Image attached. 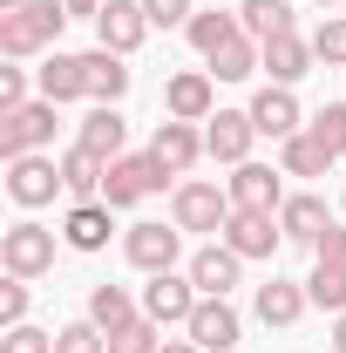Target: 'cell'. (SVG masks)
<instances>
[{
    "label": "cell",
    "mask_w": 346,
    "mask_h": 353,
    "mask_svg": "<svg viewBox=\"0 0 346 353\" xmlns=\"http://www.w3.org/2000/svg\"><path fill=\"white\" fill-rule=\"evenodd\" d=\"M61 238H68L75 252H102V245H109V204H75L68 224H61Z\"/></svg>",
    "instance_id": "28"
},
{
    "label": "cell",
    "mask_w": 346,
    "mask_h": 353,
    "mask_svg": "<svg viewBox=\"0 0 346 353\" xmlns=\"http://www.w3.org/2000/svg\"><path fill=\"white\" fill-rule=\"evenodd\" d=\"M150 34V14H143V0H109L102 14H95V41L109 48V54H136Z\"/></svg>",
    "instance_id": "11"
},
{
    "label": "cell",
    "mask_w": 346,
    "mask_h": 353,
    "mask_svg": "<svg viewBox=\"0 0 346 353\" xmlns=\"http://www.w3.org/2000/svg\"><path fill=\"white\" fill-rule=\"evenodd\" d=\"M305 299H312V306H326V312H346V265H312Z\"/></svg>",
    "instance_id": "31"
},
{
    "label": "cell",
    "mask_w": 346,
    "mask_h": 353,
    "mask_svg": "<svg viewBox=\"0 0 346 353\" xmlns=\"http://www.w3.org/2000/svg\"><path fill=\"white\" fill-rule=\"evenodd\" d=\"M312 136L326 143V157H346V102H326L312 116Z\"/></svg>",
    "instance_id": "34"
},
{
    "label": "cell",
    "mask_w": 346,
    "mask_h": 353,
    "mask_svg": "<svg viewBox=\"0 0 346 353\" xmlns=\"http://www.w3.org/2000/svg\"><path fill=\"white\" fill-rule=\"evenodd\" d=\"M183 34H190V48L211 61L217 48H224V41H238L245 28H238V14H224V7H204V14H190V28H183Z\"/></svg>",
    "instance_id": "23"
},
{
    "label": "cell",
    "mask_w": 346,
    "mask_h": 353,
    "mask_svg": "<svg viewBox=\"0 0 346 353\" xmlns=\"http://www.w3.org/2000/svg\"><path fill=\"white\" fill-rule=\"evenodd\" d=\"M54 353H109V333H102L95 319H75V326L54 333Z\"/></svg>",
    "instance_id": "33"
},
{
    "label": "cell",
    "mask_w": 346,
    "mask_h": 353,
    "mask_svg": "<svg viewBox=\"0 0 346 353\" xmlns=\"http://www.w3.org/2000/svg\"><path fill=\"white\" fill-rule=\"evenodd\" d=\"M0 353H54V333H41V326H7Z\"/></svg>",
    "instance_id": "38"
},
{
    "label": "cell",
    "mask_w": 346,
    "mask_h": 353,
    "mask_svg": "<svg viewBox=\"0 0 346 353\" xmlns=\"http://www.w3.org/2000/svg\"><path fill=\"white\" fill-rule=\"evenodd\" d=\"M238 28L252 41H278V34H292V7L285 0H245L238 7Z\"/></svg>",
    "instance_id": "25"
},
{
    "label": "cell",
    "mask_w": 346,
    "mask_h": 353,
    "mask_svg": "<svg viewBox=\"0 0 346 353\" xmlns=\"http://www.w3.org/2000/svg\"><path fill=\"white\" fill-rule=\"evenodd\" d=\"M143 14H150V28H190V0H143Z\"/></svg>",
    "instance_id": "39"
},
{
    "label": "cell",
    "mask_w": 346,
    "mask_h": 353,
    "mask_svg": "<svg viewBox=\"0 0 346 353\" xmlns=\"http://www.w3.org/2000/svg\"><path fill=\"white\" fill-rule=\"evenodd\" d=\"M258 68H265V54H258L252 34H238V41H224L211 54V82H245V75H258Z\"/></svg>",
    "instance_id": "27"
},
{
    "label": "cell",
    "mask_w": 346,
    "mask_h": 353,
    "mask_svg": "<svg viewBox=\"0 0 346 353\" xmlns=\"http://www.w3.org/2000/svg\"><path fill=\"white\" fill-rule=\"evenodd\" d=\"M252 136H258V123H252V109H217L211 130H204V157H217V163H252Z\"/></svg>",
    "instance_id": "9"
},
{
    "label": "cell",
    "mask_w": 346,
    "mask_h": 353,
    "mask_svg": "<svg viewBox=\"0 0 346 353\" xmlns=\"http://www.w3.org/2000/svg\"><path fill=\"white\" fill-rule=\"evenodd\" d=\"M75 143L95 150L102 163H116V157H123V143H130V123L116 116V102H95V109L82 116V130H75Z\"/></svg>",
    "instance_id": "15"
},
{
    "label": "cell",
    "mask_w": 346,
    "mask_h": 353,
    "mask_svg": "<svg viewBox=\"0 0 346 353\" xmlns=\"http://www.w3.org/2000/svg\"><path fill=\"white\" fill-rule=\"evenodd\" d=\"M88 319H95L102 333H116V326L136 319V299L123 292V285H95V292H88Z\"/></svg>",
    "instance_id": "29"
},
{
    "label": "cell",
    "mask_w": 346,
    "mask_h": 353,
    "mask_svg": "<svg viewBox=\"0 0 346 353\" xmlns=\"http://www.w3.org/2000/svg\"><path fill=\"white\" fill-rule=\"evenodd\" d=\"M217 238H224L238 259H272V252L285 245V231H278V211H231Z\"/></svg>",
    "instance_id": "8"
},
{
    "label": "cell",
    "mask_w": 346,
    "mask_h": 353,
    "mask_svg": "<svg viewBox=\"0 0 346 353\" xmlns=\"http://www.w3.org/2000/svg\"><path fill=\"white\" fill-rule=\"evenodd\" d=\"M312 54H319V61H333V68H346V14H333V21H319V28H312Z\"/></svg>",
    "instance_id": "35"
},
{
    "label": "cell",
    "mask_w": 346,
    "mask_h": 353,
    "mask_svg": "<svg viewBox=\"0 0 346 353\" xmlns=\"http://www.w3.org/2000/svg\"><path fill=\"white\" fill-rule=\"evenodd\" d=\"M197 285H190V272H150V285H143V319H156V326H190V312H197Z\"/></svg>",
    "instance_id": "5"
},
{
    "label": "cell",
    "mask_w": 346,
    "mask_h": 353,
    "mask_svg": "<svg viewBox=\"0 0 346 353\" xmlns=\"http://www.w3.org/2000/svg\"><path fill=\"white\" fill-rule=\"evenodd\" d=\"M0 265L14 272V279H41V272H54V231L34 218L7 224L0 231Z\"/></svg>",
    "instance_id": "1"
},
{
    "label": "cell",
    "mask_w": 346,
    "mask_h": 353,
    "mask_svg": "<svg viewBox=\"0 0 346 353\" xmlns=\"http://www.w3.org/2000/svg\"><path fill=\"white\" fill-rule=\"evenodd\" d=\"M54 109L61 102H21V109H7L0 116V157L14 163V157H34L54 143Z\"/></svg>",
    "instance_id": "2"
},
{
    "label": "cell",
    "mask_w": 346,
    "mask_h": 353,
    "mask_svg": "<svg viewBox=\"0 0 346 353\" xmlns=\"http://www.w3.org/2000/svg\"><path fill=\"white\" fill-rule=\"evenodd\" d=\"M163 347V326H156V319H143V312H136L130 326H116V333H109V353H156Z\"/></svg>",
    "instance_id": "32"
},
{
    "label": "cell",
    "mask_w": 346,
    "mask_h": 353,
    "mask_svg": "<svg viewBox=\"0 0 346 353\" xmlns=\"http://www.w3.org/2000/svg\"><path fill=\"white\" fill-rule=\"evenodd\" d=\"M326 204H319V197H285V204H278V231H285V238H292V245H319V231H326Z\"/></svg>",
    "instance_id": "21"
},
{
    "label": "cell",
    "mask_w": 346,
    "mask_h": 353,
    "mask_svg": "<svg viewBox=\"0 0 346 353\" xmlns=\"http://www.w3.org/2000/svg\"><path fill=\"white\" fill-rule=\"evenodd\" d=\"M21 102H28V75H21V68H0V116L21 109Z\"/></svg>",
    "instance_id": "41"
},
{
    "label": "cell",
    "mask_w": 346,
    "mask_h": 353,
    "mask_svg": "<svg viewBox=\"0 0 346 353\" xmlns=\"http://www.w3.org/2000/svg\"><path fill=\"white\" fill-rule=\"evenodd\" d=\"M305 306H312V299H305V285H292V279L258 285V319H265V326H299Z\"/></svg>",
    "instance_id": "22"
},
{
    "label": "cell",
    "mask_w": 346,
    "mask_h": 353,
    "mask_svg": "<svg viewBox=\"0 0 346 353\" xmlns=\"http://www.w3.org/2000/svg\"><path fill=\"white\" fill-rule=\"evenodd\" d=\"M224 190H231L238 211H278V204H285V170H272V163H238V176H231Z\"/></svg>",
    "instance_id": "12"
},
{
    "label": "cell",
    "mask_w": 346,
    "mask_h": 353,
    "mask_svg": "<svg viewBox=\"0 0 346 353\" xmlns=\"http://www.w3.org/2000/svg\"><path fill=\"white\" fill-rule=\"evenodd\" d=\"M14 7H28V0H0V14H14Z\"/></svg>",
    "instance_id": "45"
},
{
    "label": "cell",
    "mask_w": 346,
    "mask_h": 353,
    "mask_svg": "<svg viewBox=\"0 0 346 353\" xmlns=\"http://www.w3.org/2000/svg\"><path fill=\"white\" fill-rule=\"evenodd\" d=\"M252 123H258V136H278V143H285V136H299V102H292V88H278V82H265L258 95H252Z\"/></svg>",
    "instance_id": "16"
},
{
    "label": "cell",
    "mask_w": 346,
    "mask_h": 353,
    "mask_svg": "<svg viewBox=\"0 0 346 353\" xmlns=\"http://www.w3.org/2000/svg\"><path fill=\"white\" fill-rule=\"evenodd\" d=\"M68 183H61V157H14L7 163V197L21 204V211H41V204H54Z\"/></svg>",
    "instance_id": "3"
},
{
    "label": "cell",
    "mask_w": 346,
    "mask_h": 353,
    "mask_svg": "<svg viewBox=\"0 0 346 353\" xmlns=\"http://www.w3.org/2000/svg\"><path fill=\"white\" fill-rule=\"evenodd\" d=\"M21 14H28V21H34V28H41L48 41H54V34H61V28H68V0H28V7H21Z\"/></svg>",
    "instance_id": "37"
},
{
    "label": "cell",
    "mask_w": 346,
    "mask_h": 353,
    "mask_svg": "<svg viewBox=\"0 0 346 353\" xmlns=\"http://www.w3.org/2000/svg\"><path fill=\"white\" fill-rule=\"evenodd\" d=\"M150 157H156L170 176H183L197 157H204V136L190 130V123H176V116H170V123H156V136H150Z\"/></svg>",
    "instance_id": "17"
},
{
    "label": "cell",
    "mask_w": 346,
    "mask_h": 353,
    "mask_svg": "<svg viewBox=\"0 0 346 353\" xmlns=\"http://www.w3.org/2000/svg\"><path fill=\"white\" fill-rule=\"evenodd\" d=\"M123 252L136 272H176L183 259V224H130L123 231Z\"/></svg>",
    "instance_id": "7"
},
{
    "label": "cell",
    "mask_w": 346,
    "mask_h": 353,
    "mask_svg": "<svg viewBox=\"0 0 346 353\" xmlns=\"http://www.w3.org/2000/svg\"><path fill=\"white\" fill-rule=\"evenodd\" d=\"M34 82H41V102H82L88 68H82V54H48L41 68H34Z\"/></svg>",
    "instance_id": "19"
},
{
    "label": "cell",
    "mask_w": 346,
    "mask_h": 353,
    "mask_svg": "<svg viewBox=\"0 0 346 353\" xmlns=\"http://www.w3.org/2000/svg\"><path fill=\"white\" fill-rule=\"evenodd\" d=\"M163 109H170L176 123H211V116H217V82H211V68H183V75H170Z\"/></svg>",
    "instance_id": "10"
},
{
    "label": "cell",
    "mask_w": 346,
    "mask_h": 353,
    "mask_svg": "<svg viewBox=\"0 0 346 353\" xmlns=\"http://www.w3.org/2000/svg\"><path fill=\"white\" fill-rule=\"evenodd\" d=\"M312 7H340V0H312Z\"/></svg>",
    "instance_id": "46"
},
{
    "label": "cell",
    "mask_w": 346,
    "mask_h": 353,
    "mask_svg": "<svg viewBox=\"0 0 346 353\" xmlns=\"http://www.w3.org/2000/svg\"><path fill=\"white\" fill-rule=\"evenodd\" d=\"M333 353H346V312L333 319Z\"/></svg>",
    "instance_id": "44"
},
{
    "label": "cell",
    "mask_w": 346,
    "mask_h": 353,
    "mask_svg": "<svg viewBox=\"0 0 346 353\" xmlns=\"http://www.w3.org/2000/svg\"><path fill=\"white\" fill-rule=\"evenodd\" d=\"M258 54H265V75H272L278 88H292V82L305 75V68L319 61V54H312V41H299V34H278V41H258Z\"/></svg>",
    "instance_id": "20"
},
{
    "label": "cell",
    "mask_w": 346,
    "mask_h": 353,
    "mask_svg": "<svg viewBox=\"0 0 346 353\" xmlns=\"http://www.w3.org/2000/svg\"><path fill=\"white\" fill-rule=\"evenodd\" d=\"M0 48L21 61V54H41V48H48V34L34 28V21H28V14H21V7H14V14H0Z\"/></svg>",
    "instance_id": "30"
},
{
    "label": "cell",
    "mask_w": 346,
    "mask_h": 353,
    "mask_svg": "<svg viewBox=\"0 0 346 353\" xmlns=\"http://www.w3.org/2000/svg\"><path fill=\"white\" fill-rule=\"evenodd\" d=\"M183 333H190L204 353H231L245 326H238V312L224 306V299H197V312H190V326H183Z\"/></svg>",
    "instance_id": "14"
},
{
    "label": "cell",
    "mask_w": 346,
    "mask_h": 353,
    "mask_svg": "<svg viewBox=\"0 0 346 353\" xmlns=\"http://www.w3.org/2000/svg\"><path fill=\"white\" fill-rule=\"evenodd\" d=\"M238 265H245V259H238V252L217 238V245H204V252H190V265H183V272H190V285H197L204 299H231V285H238Z\"/></svg>",
    "instance_id": "13"
},
{
    "label": "cell",
    "mask_w": 346,
    "mask_h": 353,
    "mask_svg": "<svg viewBox=\"0 0 346 353\" xmlns=\"http://www.w3.org/2000/svg\"><path fill=\"white\" fill-rule=\"evenodd\" d=\"M278 150H285V157H278V170H285V176H326V170H333V157H326V143H319L312 130L285 136Z\"/></svg>",
    "instance_id": "24"
},
{
    "label": "cell",
    "mask_w": 346,
    "mask_h": 353,
    "mask_svg": "<svg viewBox=\"0 0 346 353\" xmlns=\"http://www.w3.org/2000/svg\"><path fill=\"white\" fill-rule=\"evenodd\" d=\"M312 265H346V224H326L319 245H312Z\"/></svg>",
    "instance_id": "40"
},
{
    "label": "cell",
    "mask_w": 346,
    "mask_h": 353,
    "mask_svg": "<svg viewBox=\"0 0 346 353\" xmlns=\"http://www.w3.org/2000/svg\"><path fill=\"white\" fill-rule=\"evenodd\" d=\"M102 7H109V0H68V21H95Z\"/></svg>",
    "instance_id": "42"
},
{
    "label": "cell",
    "mask_w": 346,
    "mask_h": 353,
    "mask_svg": "<svg viewBox=\"0 0 346 353\" xmlns=\"http://www.w3.org/2000/svg\"><path fill=\"white\" fill-rule=\"evenodd\" d=\"M163 183H170V170H163L150 150H143V157H116V163H109V183H102V204H109V211H130V204H143V197L163 190Z\"/></svg>",
    "instance_id": "4"
},
{
    "label": "cell",
    "mask_w": 346,
    "mask_h": 353,
    "mask_svg": "<svg viewBox=\"0 0 346 353\" xmlns=\"http://www.w3.org/2000/svg\"><path fill=\"white\" fill-rule=\"evenodd\" d=\"M231 211H238V204H231V190H217V183H176V197H170V224H183V231H224Z\"/></svg>",
    "instance_id": "6"
},
{
    "label": "cell",
    "mask_w": 346,
    "mask_h": 353,
    "mask_svg": "<svg viewBox=\"0 0 346 353\" xmlns=\"http://www.w3.org/2000/svg\"><path fill=\"white\" fill-rule=\"evenodd\" d=\"M61 183H68V197L75 204H102V183H109V163L95 157V150H61Z\"/></svg>",
    "instance_id": "18"
},
{
    "label": "cell",
    "mask_w": 346,
    "mask_h": 353,
    "mask_svg": "<svg viewBox=\"0 0 346 353\" xmlns=\"http://www.w3.org/2000/svg\"><path fill=\"white\" fill-rule=\"evenodd\" d=\"M156 353H204V347H197V340H163Z\"/></svg>",
    "instance_id": "43"
},
{
    "label": "cell",
    "mask_w": 346,
    "mask_h": 353,
    "mask_svg": "<svg viewBox=\"0 0 346 353\" xmlns=\"http://www.w3.org/2000/svg\"><path fill=\"white\" fill-rule=\"evenodd\" d=\"M0 326H28V279H14V272L0 285Z\"/></svg>",
    "instance_id": "36"
},
{
    "label": "cell",
    "mask_w": 346,
    "mask_h": 353,
    "mask_svg": "<svg viewBox=\"0 0 346 353\" xmlns=\"http://www.w3.org/2000/svg\"><path fill=\"white\" fill-rule=\"evenodd\" d=\"M82 68H88V95H95V102H123V88H130V68H123V54L95 48V54H82Z\"/></svg>",
    "instance_id": "26"
}]
</instances>
